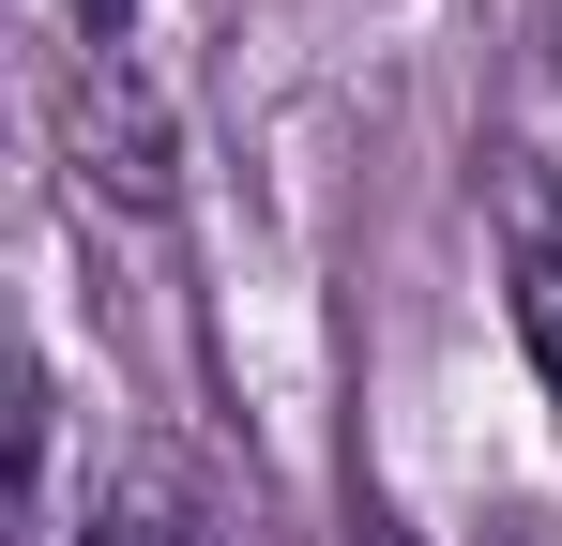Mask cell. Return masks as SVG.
<instances>
[{"label": "cell", "instance_id": "6da1fadb", "mask_svg": "<svg viewBox=\"0 0 562 546\" xmlns=\"http://www.w3.org/2000/svg\"><path fill=\"white\" fill-rule=\"evenodd\" d=\"M517 334H532V364H548V395H562V213L517 228Z\"/></svg>", "mask_w": 562, "mask_h": 546}, {"label": "cell", "instance_id": "7a4b0ae2", "mask_svg": "<svg viewBox=\"0 0 562 546\" xmlns=\"http://www.w3.org/2000/svg\"><path fill=\"white\" fill-rule=\"evenodd\" d=\"M61 15H77V31H106V46H122V15H137V0H61Z\"/></svg>", "mask_w": 562, "mask_h": 546}, {"label": "cell", "instance_id": "3957f363", "mask_svg": "<svg viewBox=\"0 0 562 546\" xmlns=\"http://www.w3.org/2000/svg\"><path fill=\"white\" fill-rule=\"evenodd\" d=\"M92 546H168V532H137V516H92Z\"/></svg>", "mask_w": 562, "mask_h": 546}, {"label": "cell", "instance_id": "277c9868", "mask_svg": "<svg viewBox=\"0 0 562 546\" xmlns=\"http://www.w3.org/2000/svg\"><path fill=\"white\" fill-rule=\"evenodd\" d=\"M350 546H411V532H395V516H350Z\"/></svg>", "mask_w": 562, "mask_h": 546}]
</instances>
